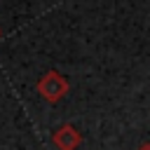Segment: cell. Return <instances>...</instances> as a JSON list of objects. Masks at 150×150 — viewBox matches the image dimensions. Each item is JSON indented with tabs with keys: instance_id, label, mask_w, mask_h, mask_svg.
<instances>
[{
	"instance_id": "cell-2",
	"label": "cell",
	"mask_w": 150,
	"mask_h": 150,
	"mask_svg": "<svg viewBox=\"0 0 150 150\" xmlns=\"http://www.w3.org/2000/svg\"><path fill=\"white\" fill-rule=\"evenodd\" d=\"M54 145L59 150H75L80 145V134L75 131L73 124H63L56 134H54Z\"/></svg>"
},
{
	"instance_id": "cell-3",
	"label": "cell",
	"mask_w": 150,
	"mask_h": 150,
	"mask_svg": "<svg viewBox=\"0 0 150 150\" xmlns=\"http://www.w3.org/2000/svg\"><path fill=\"white\" fill-rule=\"evenodd\" d=\"M138 150H150V143H143V145H141Z\"/></svg>"
},
{
	"instance_id": "cell-4",
	"label": "cell",
	"mask_w": 150,
	"mask_h": 150,
	"mask_svg": "<svg viewBox=\"0 0 150 150\" xmlns=\"http://www.w3.org/2000/svg\"><path fill=\"white\" fill-rule=\"evenodd\" d=\"M0 38H2V28H0Z\"/></svg>"
},
{
	"instance_id": "cell-1",
	"label": "cell",
	"mask_w": 150,
	"mask_h": 150,
	"mask_svg": "<svg viewBox=\"0 0 150 150\" xmlns=\"http://www.w3.org/2000/svg\"><path fill=\"white\" fill-rule=\"evenodd\" d=\"M38 94L47 101V103H56L68 94V80L59 73V70H47L40 80H38Z\"/></svg>"
}]
</instances>
